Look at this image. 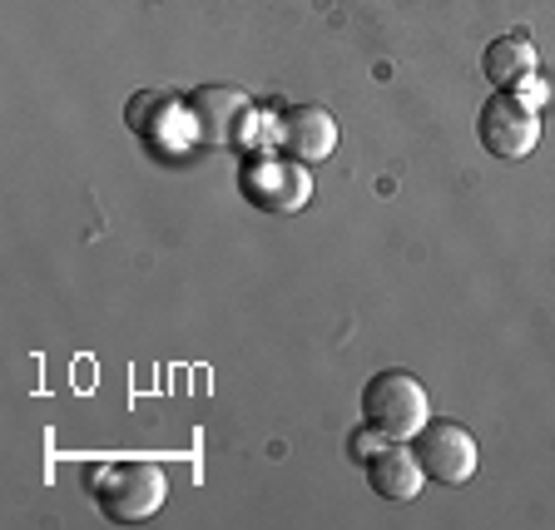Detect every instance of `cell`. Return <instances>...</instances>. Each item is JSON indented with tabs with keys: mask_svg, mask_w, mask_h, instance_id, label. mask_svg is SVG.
<instances>
[{
	"mask_svg": "<svg viewBox=\"0 0 555 530\" xmlns=\"http://www.w3.org/2000/svg\"><path fill=\"white\" fill-rule=\"evenodd\" d=\"M278 144L298 164H323L337 150V119L327 115L323 104H293L278 119Z\"/></svg>",
	"mask_w": 555,
	"mask_h": 530,
	"instance_id": "6",
	"label": "cell"
},
{
	"mask_svg": "<svg viewBox=\"0 0 555 530\" xmlns=\"http://www.w3.org/2000/svg\"><path fill=\"white\" fill-rule=\"evenodd\" d=\"M362 422L387 441H412L416 431L431 422L427 387L402 367L377 372V377H367V387H362Z\"/></svg>",
	"mask_w": 555,
	"mask_h": 530,
	"instance_id": "2",
	"label": "cell"
},
{
	"mask_svg": "<svg viewBox=\"0 0 555 530\" xmlns=\"http://www.w3.org/2000/svg\"><path fill=\"white\" fill-rule=\"evenodd\" d=\"M422 481H427V471L416 462V451H406V441H382L367 456V486L382 501H412Z\"/></svg>",
	"mask_w": 555,
	"mask_h": 530,
	"instance_id": "8",
	"label": "cell"
},
{
	"mask_svg": "<svg viewBox=\"0 0 555 530\" xmlns=\"http://www.w3.org/2000/svg\"><path fill=\"white\" fill-rule=\"evenodd\" d=\"M412 451L422 471H427V481H447V486L472 481L476 466H481V447H476V437L462 422H427L412 437Z\"/></svg>",
	"mask_w": 555,
	"mask_h": 530,
	"instance_id": "4",
	"label": "cell"
},
{
	"mask_svg": "<svg viewBox=\"0 0 555 530\" xmlns=\"http://www.w3.org/2000/svg\"><path fill=\"white\" fill-rule=\"evenodd\" d=\"M476 139L491 159H526V154L541 144V119H535V104L520 100L516 90H496L481 104L476 115Z\"/></svg>",
	"mask_w": 555,
	"mask_h": 530,
	"instance_id": "3",
	"label": "cell"
},
{
	"mask_svg": "<svg viewBox=\"0 0 555 530\" xmlns=\"http://www.w3.org/2000/svg\"><path fill=\"white\" fill-rule=\"evenodd\" d=\"M189 104H194V125L208 144H233L238 129H243V119L254 115L248 94L233 90V85H204V90H194Z\"/></svg>",
	"mask_w": 555,
	"mask_h": 530,
	"instance_id": "7",
	"label": "cell"
},
{
	"mask_svg": "<svg viewBox=\"0 0 555 530\" xmlns=\"http://www.w3.org/2000/svg\"><path fill=\"white\" fill-rule=\"evenodd\" d=\"M90 496L104 520L115 526H134L164 510L169 501V476L159 462H109L90 471Z\"/></svg>",
	"mask_w": 555,
	"mask_h": 530,
	"instance_id": "1",
	"label": "cell"
},
{
	"mask_svg": "<svg viewBox=\"0 0 555 530\" xmlns=\"http://www.w3.org/2000/svg\"><path fill=\"white\" fill-rule=\"evenodd\" d=\"M243 194H248V204L268 208V214H298L302 204H308V164H283V159H268V154H258L248 169H243Z\"/></svg>",
	"mask_w": 555,
	"mask_h": 530,
	"instance_id": "5",
	"label": "cell"
},
{
	"mask_svg": "<svg viewBox=\"0 0 555 530\" xmlns=\"http://www.w3.org/2000/svg\"><path fill=\"white\" fill-rule=\"evenodd\" d=\"M481 69L496 90H516L520 80H535V46L526 35H501L481 50Z\"/></svg>",
	"mask_w": 555,
	"mask_h": 530,
	"instance_id": "9",
	"label": "cell"
}]
</instances>
